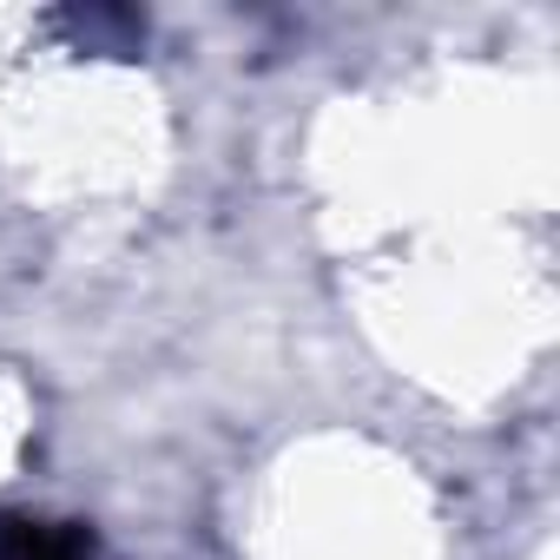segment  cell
<instances>
[{
    "label": "cell",
    "instance_id": "obj_1",
    "mask_svg": "<svg viewBox=\"0 0 560 560\" xmlns=\"http://www.w3.org/2000/svg\"><path fill=\"white\" fill-rule=\"evenodd\" d=\"M0 560H100V547H93V527L80 521L8 514L0 521Z\"/></svg>",
    "mask_w": 560,
    "mask_h": 560
}]
</instances>
